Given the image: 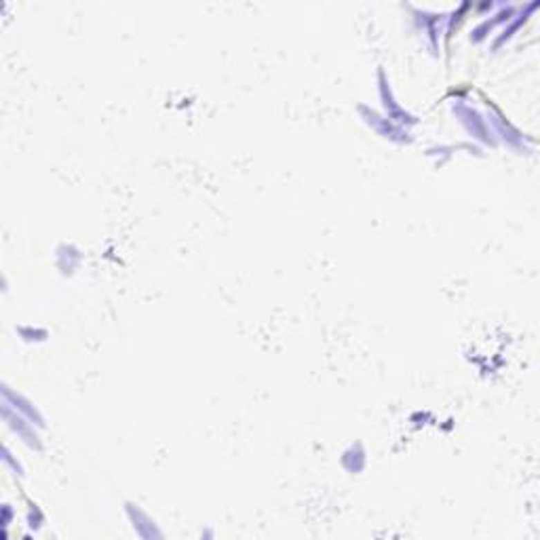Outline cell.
<instances>
[{"mask_svg":"<svg viewBox=\"0 0 540 540\" xmlns=\"http://www.w3.org/2000/svg\"><path fill=\"white\" fill-rule=\"evenodd\" d=\"M454 112L460 116V122L465 124V127H467L475 138H479V140H483V142H492L490 131L485 129V124H483V118H481L473 108H467V106H454Z\"/></svg>","mask_w":540,"mask_h":540,"instance_id":"1","label":"cell"},{"mask_svg":"<svg viewBox=\"0 0 540 540\" xmlns=\"http://www.w3.org/2000/svg\"><path fill=\"white\" fill-rule=\"evenodd\" d=\"M11 427H13V429H15V431H17V433L24 437V441H28L32 447L40 449V443H38V437H36V433H34V431H32V429H30V427L24 422V418H19V416H17V418H13Z\"/></svg>","mask_w":540,"mask_h":540,"instance_id":"6","label":"cell"},{"mask_svg":"<svg viewBox=\"0 0 540 540\" xmlns=\"http://www.w3.org/2000/svg\"><path fill=\"white\" fill-rule=\"evenodd\" d=\"M380 95H382V100H384V108H387L391 120H399V122H407V124L416 122V118L409 116V114H407V112H405V110L395 102V100H393V95H391V87H389V82H387L382 70H380Z\"/></svg>","mask_w":540,"mask_h":540,"instance_id":"2","label":"cell"},{"mask_svg":"<svg viewBox=\"0 0 540 540\" xmlns=\"http://www.w3.org/2000/svg\"><path fill=\"white\" fill-rule=\"evenodd\" d=\"M361 112L363 114H367V122L369 124H373L384 138H391V140H395V142H403V140H407V138H403V131L399 129V127H395V124H391L389 122V118H384V120H378V116L373 114V112H367L365 108H361Z\"/></svg>","mask_w":540,"mask_h":540,"instance_id":"5","label":"cell"},{"mask_svg":"<svg viewBox=\"0 0 540 540\" xmlns=\"http://www.w3.org/2000/svg\"><path fill=\"white\" fill-rule=\"evenodd\" d=\"M490 120L496 124V129H498V133H501V138L509 144V146H515V148H525L523 146V136L517 131V129H513L511 124L507 122V118H503L501 114H498L496 110L492 112V116H490Z\"/></svg>","mask_w":540,"mask_h":540,"instance_id":"4","label":"cell"},{"mask_svg":"<svg viewBox=\"0 0 540 540\" xmlns=\"http://www.w3.org/2000/svg\"><path fill=\"white\" fill-rule=\"evenodd\" d=\"M127 513H129V517H131V521H133L136 532H138L142 538H160V536H162V534L156 530L154 521H152L146 513H142L138 507L127 505Z\"/></svg>","mask_w":540,"mask_h":540,"instance_id":"3","label":"cell"}]
</instances>
